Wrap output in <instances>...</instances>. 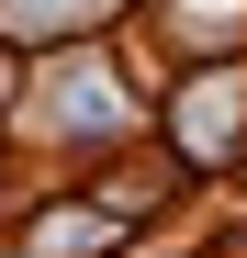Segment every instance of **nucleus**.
I'll use <instances>...</instances> for the list:
<instances>
[{"instance_id": "obj_1", "label": "nucleus", "mask_w": 247, "mask_h": 258, "mask_svg": "<svg viewBox=\"0 0 247 258\" xmlns=\"http://www.w3.org/2000/svg\"><path fill=\"white\" fill-rule=\"evenodd\" d=\"M34 247H112V213H45V225H34Z\"/></svg>"}]
</instances>
